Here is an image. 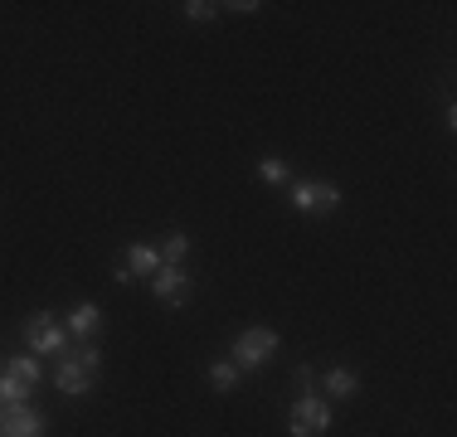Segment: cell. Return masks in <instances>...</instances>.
Here are the masks:
<instances>
[{"label": "cell", "instance_id": "7", "mask_svg": "<svg viewBox=\"0 0 457 437\" xmlns=\"http://www.w3.org/2000/svg\"><path fill=\"white\" fill-rule=\"evenodd\" d=\"M63 326H69L73 341H93V335L103 331V311H97V301H79V306H69Z\"/></svg>", "mask_w": 457, "mask_h": 437}, {"label": "cell", "instance_id": "15", "mask_svg": "<svg viewBox=\"0 0 457 437\" xmlns=\"http://www.w3.org/2000/svg\"><path fill=\"white\" fill-rule=\"evenodd\" d=\"M258 175H263L268 185H282V180H287V166H282L278 156H263V161H258Z\"/></svg>", "mask_w": 457, "mask_h": 437}, {"label": "cell", "instance_id": "2", "mask_svg": "<svg viewBox=\"0 0 457 437\" xmlns=\"http://www.w3.org/2000/svg\"><path fill=\"white\" fill-rule=\"evenodd\" d=\"M292 437H321L331 428V403L317 399V393H302L297 403H292V418H287Z\"/></svg>", "mask_w": 457, "mask_h": 437}, {"label": "cell", "instance_id": "12", "mask_svg": "<svg viewBox=\"0 0 457 437\" xmlns=\"http://www.w3.org/2000/svg\"><path fill=\"white\" fill-rule=\"evenodd\" d=\"M25 399H29L25 379H15L10 369H0V403H5V408H25Z\"/></svg>", "mask_w": 457, "mask_h": 437}, {"label": "cell", "instance_id": "11", "mask_svg": "<svg viewBox=\"0 0 457 437\" xmlns=\"http://www.w3.org/2000/svg\"><path fill=\"white\" fill-rule=\"evenodd\" d=\"M156 253H161V268H180V262L190 258V238H185V234H166Z\"/></svg>", "mask_w": 457, "mask_h": 437}, {"label": "cell", "instance_id": "4", "mask_svg": "<svg viewBox=\"0 0 457 437\" xmlns=\"http://www.w3.org/2000/svg\"><path fill=\"white\" fill-rule=\"evenodd\" d=\"M25 341H29V355H59V350L69 345V335L54 326L49 311H35V316L25 321Z\"/></svg>", "mask_w": 457, "mask_h": 437}, {"label": "cell", "instance_id": "1", "mask_svg": "<svg viewBox=\"0 0 457 437\" xmlns=\"http://www.w3.org/2000/svg\"><path fill=\"white\" fill-rule=\"evenodd\" d=\"M278 345H282V335L278 331H268V326H248L244 335L234 341V365H238V375H248V369H263L268 359L278 355Z\"/></svg>", "mask_w": 457, "mask_h": 437}, {"label": "cell", "instance_id": "10", "mask_svg": "<svg viewBox=\"0 0 457 437\" xmlns=\"http://www.w3.org/2000/svg\"><path fill=\"white\" fill-rule=\"evenodd\" d=\"M326 393H331V399H355V393H361V375H355V369H331V375H326Z\"/></svg>", "mask_w": 457, "mask_h": 437}, {"label": "cell", "instance_id": "3", "mask_svg": "<svg viewBox=\"0 0 457 437\" xmlns=\"http://www.w3.org/2000/svg\"><path fill=\"white\" fill-rule=\"evenodd\" d=\"M336 204H341V190H336L331 180H302L297 190H292V210L297 214H331Z\"/></svg>", "mask_w": 457, "mask_h": 437}, {"label": "cell", "instance_id": "5", "mask_svg": "<svg viewBox=\"0 0 457 437\" xmlns=\"http://www.w3.org/2000/svg\"><path fill=\"white\" fill-rule=\"evenodd\" d=\"M151 292H156L161 306H185V301H190V292H195V282H190V272H185V268H161L156 277H151Z\"/></svg>", "mask_w": 457, "mask_h": 437}, {"label": "cell", "instance_id": "6", "mask_svg": "<svg viewBox=\"0 0 457 437\" xmlns=\"http://www.w3.org/2000/svg\"><path fill=\"white\" fill-rule=\"evenodd\" d=\"M49 423L45 413H29V408H0V437H45Z\"/></svg>", "mask_w": 457, "mask_h": 437}, {"label": "cell", "instance_id": "17", "mask_svg": "<svg viewBox=\"0 0 457 437\" xmlns=\"http://www.w3.org/2000/svg\"><path fill=\"white\" fill-rule=\"evenodd\" d=\"M214 10H220V5H210V0H190L185 15H190V20H214Z\"/></svg>", "mask_w": 457, "mask_h": 437}, {"label": "cell", "instance_id": "14", "mask_svg": "<svg viewBox=\"0 0 457 437\" xmlns=\"http://www.w3.org/2000/svg\"><path fill=\"white\" fill-rule=\"evenodd\" d=\"M10 375H15V379H25V384L35 389L45 369H39V359H35V355H15V359H10Z\"/></svg>", "mask_w": 457, "mask_h": 437}, {"label": "cell", "instance_id": "8", "mask_svg": "<svg viewBox=\"0 0 457 437\" xmlns=\"http://www.w3.org/2000/svg\"><path fill=\"white\" fill-rule=\"evenodd\" d=\"M93 369L88 365H79V359H63V365H59V375H54V384H59L63 393H69V399H83V393H88L93 389Z\"/></svg>", "mask_w": 457, "mask_h": 437}, {"label": "cell", "instance_id": "16", "mask_svg": "<svg viewBox=\"0 0 457 437\" xmlns=\"http://www.w3.org/2000/svg\"><path fill=\"white\" fill-rule=\"evenodd\" d=\"M73 359H79V365H88L93 375H97V369H103V350H97V345H83V350H79V355H73Z\"/></svg>", "mask_w": 457, "mask_h": 437}, {"label": "cell", "instance_id": "9", "mask_svg": "<svg viewBox=\"0 0 457 437\" xmlns=\"http://www.w3.org/2000/svg\"><path fill=\"white\" fill-rule=\"evenodd\" d=\"M122 268L132 272V277H146L151 282L161 272V253L151 243H127V262H122Z\"/></svg>", "mask_w": 457, "mask_h": 437}, {"label": "cell", "instance_id": "13", "mask_svg": "<svg viewBox=\"0 0 457 437\" xmlns=\"http://www.w3.org/2000/svg\"><path fill=\"white\" fill-rule=\"evenodd\" d=\"M238 379H244V375H238L234 359H214V365H210V384L220 389V393H234V389H238Z\"/></svg>", "mask_w": 457, "mask_h": 437}]
</instances>
